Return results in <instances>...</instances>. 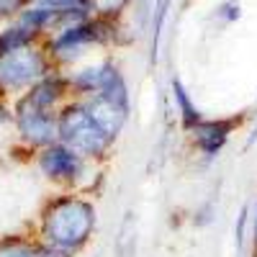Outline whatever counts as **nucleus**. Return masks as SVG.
<instances>
[{"instance_id": "obj_10", "label": "nucleus", "mask_w": 257, "mask_h": 257, "mask_svg": "<svg viewBox=\"0 0 257 257\" xmlns=\"http://www.w3.org/2000/svg\"><path fill=\"white\" fill-rule=\"evenodd\" d=\"M98 98L108 100L111 105L132 113V88H128V80L121 70V64L113 57H105V67H103V80H100V90Z\"/></svg>"}, {"instance_id": "obj_1", "label": "nucleus", "mask_w": 257, "mask_h": 257, "mask_svg": "<svg viewBox=\"0 0 257 257\" xmlns=\"http://www.w3.org/2000/svg\"><path fill=\"white\" fill-rule=\"evenodd\" d=\"M95 229H98L95 201L75 190H62L52 196L47 206L41 208L34 237L44 247L64 257H77L93 239Z\"/></svg>"}, {"instance_id": "obj_9", "label": "nucleus", "mask_w": 257, "mask_h": 257, "mask_svg": "<svg viewBox=\"0 0 257 257\" xmlns=\"http://www.w3.org/2000/svg\"><path fill=\"white\" fill-rule=\"evenodd\" d=\"M103 67H105V57H100V59H85V62L75 64V67L64 70L75 100H85V98L98 95L100 80H103Z\"/></svg>"}, {"instance_id": "obj_2", "label": "nucleus", "mask_w": 257, "mask_h": 257, "mask_svg": "<svg viewBox=\"0 0 257 257\" xmlns=\"http://www.w3.org/2000/svg\"><path fill=\"white\" fill-rule=\"evenodd\" d=\"M121 41V21H108L90 16L80 24L59 26L44 39V49L57 70H70L85 62L90 49L98 47H118Z\"/></svg>"}, {"instance_id": "obj_7", "label": "nucleus", "mask_w": 257, "mask_h": 257, "mask_svg": "<svg viewBox=\"0 0 257 257\" xmlns=\"http://www.w3.org/2000/svg\"><path fill=\"white\" fill-rule=\"evenodd\" d=\"M242 123H244V116H213V118L206 116L198 126H193L188 132L190 149L196 152L198 160L211 165L213 160H219V155L226 149L229 139Z\"/></svg>"}, {"instance_id": "obj_12", "label": "nucleus", "mask_w": 257, "mask_h": 257, "mask_svg": "<svg viewBox=\"0 0 257 257\" xmlns=\"http://www.w3.org/2000/svg\"><path fill=\"white\" fill-rule=\"evenodd\" d=\"M170 98H173V105H175V116H178V123L180 128L188 134L193 126H198L206 116L201 113V108L196 105V100H193L190 90L185 88V82L180 77H173L170 80Z\"/></svg>"}, {"instance_id": "obj_3", "label": "nucleus", "mask_w": 257, "mask_h": 257, "mask_svg": "<svg viewBox=\"0 0 257 257\" xmlns=\"http://www.w3.org/2000/svg\"><path fill=\"white\" fill-rule=\"evenodd\" d=\"M59 142L95 165L108 162L116 147V142L95 123L85 100H75V98L59 111Z\"/></svg>"}, {"instance_id": "obj_18", "label": "nucleus", "mask_w": 257, "mask_h": 257, "mask_svg": "<svg viewBox=\"0 0 257 257\" xmlns=\"http://www.w3.org/2000/svg\"><path fill=\"white\" fill-rule=\"evenodd\" d=\"M132 0H90V11L98 18H108V21H121V16L128 11Z\"/></svg>"}, {"instance_id": "obj_19", "label": "nucleus", "mask_w": 257, "mask_h": 257, "mask_svg": "<svg viewBox=\"0 0 257 257\" xmlns=\"http://www.w3.org/2000/svg\"><path fill=\"white\" fill-rule=\"evenodd\" d=\"M242 18V6L237 0H221V3L213 8V21H219L221 26H231Z\"/></svg>"}, {"instance_id": "obj_4", "label": "nucleus", "mask_w": 257, "mask_h": 257, "mask_svg": "<svg viewBox=\"0 0 257 257\" xmlns=\"http://www.w3.org/2000/svg\"><path fill=\"white\" fill-rule=\"evenodd\" d=\"M54 70V64L44 49V41L26 49H18L0 57V100L21 98L29 88L47 77Z\"/></svg>"}, {"instance_id": "obj_20", "label": "nucleus", "mask_w": 257, "mask_h": 257, "mask_svg": "<svg viewBox=\"0 0 257 257\" xmlns=\"http://www.w3.org/2000/svg\"><path fill=\"white\" fill-rule=\"evenodd\" d=\"M213 221H216V201H211V198H206L196 211L190 213V224H193V226H198V229L211 226Z\"/></svg>"}, {"instance_id": "obj_22", "label": "nucleus", "mask_w": 257, "mask_h": 257, "mask_svg": "<svg viewBox=\"0 0 257 257\" xmlns=\"http://www.w3.org/2000/svg\"><path fill=\"white\" fill-rule=\"evenodd\" d=\"M249 252L257 257V198L252 203V231H249Z\"/></svg>"}, {"instance_id": "obj_14", "label": "nucleus", "mask_w": 257, "mask_h": 257, "mask_svg": "<svg viewBox=\"0 0 257 257\" xmlns=\"http://www.w3.org/2000/svg\"><path fill=\"white\" fill-rule=\"evenodd\" d=\"M39 249H41V242L36 237L13 234V237L0 239V257H36Z\"/></svg>"}, {"instance_id": "obj_8", "label": "nucleus", "mask_w": 257, "mask_h": 257, "mask_svg": "<svg viewBox=\"0 0 257 257\" xmlns=\"http://www.w3.org/2000/svg\"><path fill=\"white\" fill-rule=\"evenodd\" d=\"M21 103L31 105V108L39 111H49V113H59L64 105L72 100V90H70V82L64 70H52L47 77H41L34 88H29L21 98H16Z\"/></svg>"}, {"instance_id": "obj_23", "label": "nucleus", "mask_w": 257, "mask_h": 257, "mask_svg": "<svg viewBox=\"0 0 257 257\" xmlns=\"http://www.w3.org/2000/svg\"><path fill=\"white\" fill-rule=\"evenodd\" d=\"M252 144H257V113H254V126H252V132H249V137H247L244 147H252Z\"/></svg>"}, {"instance_id": "obj_13", "label": "nucleus", "mask_w": 257, "mask_h": 257, "mask_svg": "<svg viewBox=\"0 0 257 257\" xmlns=\"http://www.w3.org/2000/svg\"><path fill=\"white\" fill-rule=\"evenodd\" d=\"M39 34H34L29 26H24L21 21H11V24L0 31V57L3 54H11V52H18V49H26V47H34V44H41Z\"/></svg>"}, {"instance_id": "obj_15", "label": "nucleus", "mask_w": 257, "mask_h": 257, "mask_svg": "<svg viewBox=\"0 0 257 257\" xmlns=\"http://www.w3.org/2000/svg\"><path fill=\"white\" fill-rule=\"evenodd\" d=\"M167 11H170V0H155V18H152V47H149V62H152V67H157V62H160V47H162V31H165Z\"/></svg>"}, {"instance_id": "obj_21", "label": "nucleus", "mask_w": 257, "mask_h": 257, "mask_svg": "<svg viewBox=\"0 0 257 257\" xmlns=\"http://www.w3.org/2000/svg\"><path fill=\"white\" fill-rule=\"evenodd\" d=\"M29 6V0H0V18H16Z\"/></svg>"}, {"instance_id": "obj_5", "label": "nucleus", "mask_w": 257, "mask_h": 257, "mask_svg": "<svg viewBox=\"0 0 257 257\" xmlns=\"http://www.w3.org/2000/svg\"><path fill=\"white\" fill-rule=\"evenodd\" d=\"M34 162L39 167V173L44 175L49 183H54L62 190H75V193L80 190L85 175H88V170L93 165V162L80 157L75 149H70L67 144H62V142L39 149Z\"/></svg>"}, {"instance_id": "obj_17", "label": "nucleus", "mask_w": 257, "mask_h": 257, "mask_svg": "<svg viewBox=\"0 0 257 257\" xmlns=\"http://www.w3.org/2000/svg\"><path fill=\"white\" fill-rule=\"evenodd\" d=\"M29 3L41 6V8L57 13V16H59V24H62L64 16H70V13H75V11H88V8H90V0H29ZM54 31H57V29H54Z\"/></svg>"}, {"instance_id": "obj_24", "label": "nucleus", "mask_w": 257, "mask_h": 257, "mask_svg": "<svg viewBox=\"0 0 257 257\" xmlns=\"http://www.w3.org/2000/svg\"><path fill=\"white\" fill-rule=\"evenodd\" d=\"M36 257H64V254H59V252H54V249H49V247L41 244V249H39V254H36Z\"/></svg>"}, {"instance_id": "obj_6", "label": "nucleus", "mask_w": 257, "mask_h": 257, "mask_svg": "<svg viewBox=\"0 0 257 257\" xmlns=\"http://www.w3.org/2000/svg\"><path fill=\"white\" fill-rule=\"evenodd\" d=\"M13 113H16L18 144H24L26 149L39 152V149L59 142V113L31 108V105L21 103V100L13 103Z\"/></svg>"}, {"instance_id": "obj_16", "label": "nucleus", "mask_w": 257, "mask_h": 257, "mask_svg": "<svg viewBox=\"0 0 257 257\" xmlns=\"http://www.w3.org/2000/svg\"><path fill=\"white\" fill-rule=\"evenodd\" d=\"M249 231H252V206L244 203L239 211H237V219H234V247L242 254L249 244Z\"/></svg>"}, {"instance_id": "obj_11", "label": "nucleus", "mask_w": 257, "mask_h": 257, "mask_svg": "<svg viewBox=\"0 0 257 257\" xmlns=\"http://www.w3.org/2000/svg\"><path fill=\"white\" fill-rule=\"evenodd\" d=\"M85 105H88V111H90V116L95 118V123H98L113 142H118L121 134L126 132L128 121H132V113L123 111V108H118V105H111L108 100H103V98H98V95L85 98Z\"/></svg>"}]
</instances>
